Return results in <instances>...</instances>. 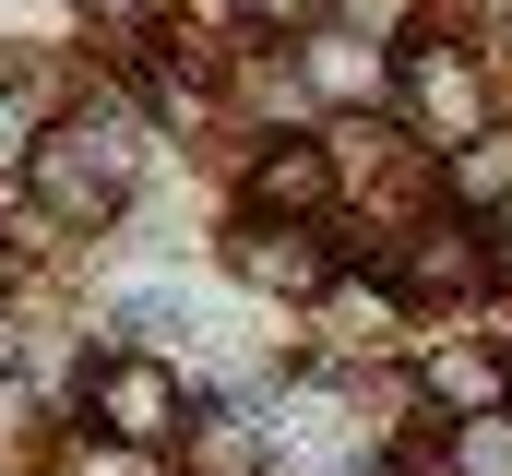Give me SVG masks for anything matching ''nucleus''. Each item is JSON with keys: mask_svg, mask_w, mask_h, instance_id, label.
Listing matches in <instances>:
<instances>
[{"mask_svg": "<svg viewBox=\"0 0 512 476\" xmlns=\"http://www.w3.org/2000/svg\"><path fill=\"white\" fill-rule=\"evenodd\" d=\"M131 179H143V131L120 108H72L48 119L36 143H24V191L60 215V227H96V215H120Z\"/></svg>", "mask_w": 512, "mask_h": 476, "instance_id": "nucleus-1", "label": "nucleus"}, {"mask_svg": "<svg viewBox=\"0 0 512 476\" xmlns=\"http://www.w3.org/2000/svg\"><path fill=\"white\" fill-rule=\"evenodd\" d=\"M96 429H108L120 453L179 441V429H191V381H179V369H155V357H108V369H96Z\"/></svg>", "mask_w": 512, "mask_h": 476, "instance_id": "nucleus-2", "label": "nucleus"}, {"mask_svg": "<svg viewBox=\"0 0 512 476\" xmlns=\"http://www.w3.org/2000/svg\"><path fill=\"white\" fill-rule=\"evenodd\" d=\"M227 274L239 286H262V298H334L346 286V250L334 238H310V227H227Z\"/></svg>", "mask_w": 512, "mask_h": 476, "instance_id": "nucleus-3", "label": "nucleus"}, {"mask_svg": "<svg viewBox=\"0 0 512 476\" xmlns=\"http://www.w3.org/2000/svg\"><path fill=\"white\" fill-rule=\"evenodd\" d=\"M334 203V143H262L251 179H239V215L251 227H310Z\"/></svg>", "mask_w": 512, "mask_h": 476, "instance_id": "nucleus-4", "label": "nucleus"}, {"mask_svg": "<svg viewBox=\"0 0 512 476\" xmlns=\"http://www.w3.org/2000/svg\"><path fill=\"white\" fill-rule=\"evenodd\" d=\"M393 108H417V119H429V131H441V155H453L465 131H489V119H477V60H465V48H441V36H417V48H405V72H393Z\"/></svg>", "mask_w": 512, "mask_h": 476, "instance_id": "nucleus-5", "label": "nucleus"}, {"mask_svg": "<svg viewBox=\"0 0 512 476\" xmlns=\"http://www.w3.org/2000/svg\"><path fill=\"white\" fill-rule=\"evenodd\" d=\"M298 72H310L322 108H393V60L370 48V36H334V24H322V36L298 48Z\"/></svg>", "mask_w": 512, "mask_h": 476, "instance_id": "nucleus-6", "label": "nucleus"}, {"mask_svg": "<svg viewBox=\"0 0 512 476\" xmlns=\"http://www.w3.org/2000/svg\"><path fill=\"white\" fill-rule=\"evenodd\" d=\"M393 286H405V298H465V286H489V238L477 227H417L393 250Z\"/></svg>", "mask_w": 512, "mask_h": 476, "instance_id": "nucleus-7", "label": "nucleus"}, {"mask_svg": "<svg viewBox=\"0 0 512 476\" xmlns=\"http://www.w3.org/2000/svg\"><path fill=\"white\" fill-rule=\"evenodd\" d=\"M417 381H429V405H453V417L512 405V369H501L489 346H429V357H417Z\"/></svg>", "mask_w": 512, "mask_h": 476, "instance_id": "nucleus-8", "label": "nucleus"}, {"mask_svg": "<svg viewBox=\"0 0 512 476\" xmlns=\"http://www.w3.org/2000/svg\"><path fill=\"white\" fill-rule=\"evenodd\" d=\"M441 179H453V203L501 215V203H512V131H465V143L441 155Z\"/></svg>", "mask_w": 512, "mask_h": 476, "instance_id": "nucleus-9", "label": "nucleus"}, {"mask_svg": "<svg viewBox=\"0 0 512 476\" xmlns=\"http://www.w3.org/2000/svg\"><path fill=\"white\" fill-rule=\"evenodd\" d=\"M48 119H60V84H48L36 60H0V155H12V167H24V143H36Z\"/></svg>", "mask_w": 512, "mask_h": 476, "instance_id": "nucleus-10", "label": "nucleus"}, {"mask_svg": "<svg viewBox=\"0 0 512 476\" xmlns=\"http://www.w3.org/2000/svg\"><path fill=\"white\" fill-rule=\"evenodd\" d=\"M441 465H453V476H512V405H489V417H453Z\"/></svg>", "mask_w": 512, "mask_h": 476, "instance_id": "nucleus-11", "label": "nucleus"}, {"mask_svg": "<svg viewBox=\"0 0 512 476\" xmlns=\"http://www.w3.org/2000/svg\"><path fill=\"white\" fill-rule=\"evenodd\" d=\"M191 476H262L251 429H191Z\"/></svg>", "mask_w": 512, "mask_h": 476, "instance_id": "nucleus-12", "label": "nucleus"}, {"mask_svg": "<svg viewBox=\"0 0 512 476\" xmlns=\"http://www.w3.org/2000/svg\"><path fill=\"white\" fill-rule=\"evenodd\" d=\"M393 24H405V0H334V36H370V48H382Z\"/></svg>", "mask_w": 512, "mask_h": 476, "instance_id": "nucleus-13", "label": "nucleus"}, {"mask_svg": "<svg viewBox=\"0 0 512 476\" xmlns=\"http://www.w3.org/2000/svg\"><path fill=\"white\" fill-rule=\"evenodd\" d=\"M72 476H143V453H120V441H84V453H72Z\"/></svg>", "mask_w": 512, "mask_h": 476, "instance_id": "nucleus-14", "label": "nucleus"}, {"mask_svg": "<svg viewBox=\"0 0 512 476\" xmlns=\"http://www.w3.org/2000/svg\"><path fill=\"white\" fill-rule=\"evenodd\" d=\"M84 12H96V24H155L167 0H84Z\"/></svg>", "mask_w": 512, "mask_h": 476, "instance_id": "nucleus-15", "label": "nucleus"}]
</instances>
